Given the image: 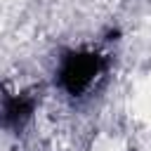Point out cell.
<instances>
[{
    "label": "cell",
    "mask_w": 151,
    "mask_h": 151,
    "mask_svg": "<svg viewBox=\"0 0 151 151\" xmlns=\"http://www.w3.org/2000/svg\"><path fill=\"white\" fill-rule=\"evenodd\" d=\"M104 59L97 52H71L64 57L59 68V83L68 94H83L99 76Z\"/></svg>",
    "instance_id": "obj_1"
},
{
    "label": "cell",
    "mask_w": 151,
    "mask_h": 151,
    "mask_svg": "<svg viewBox=\"0 0 151 151\" xmlns=\"http://www.w3.org/2000/svg\"><path fill=\"white\" fill-rule=\"evenodd\" d=\"M35 106V99L31 94H17V97H5L2 109H0V125L9 130H21L26 120L31 118Z\"/></svg>",
    "instance_id": "obj_2"
}]
</instances>
